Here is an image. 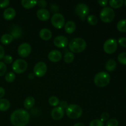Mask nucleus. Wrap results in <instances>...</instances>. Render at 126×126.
<instances>
[{
    "label": "nucleus",
    "instance_id": "4",
    "mask_svg": "<svg viewBox=\"0 0 126 126\" xmlns=\"http://www.w3.org/2000/svg\"><path fill=\"white\" fill-rule=\"evenodd\" d=\"M66 114L69 118L76 119L79 118L82 114V109L78 105L71 104L66 108Z\"/></svg>",
    "mask_w": 126,
    "mask_h": 126
},
{
    "label": "nucleus",
    "instance_id": "31",
    "mask_svg": "<svg viewBox=\"0 0 126 126\" xmlns=\"http://www.w3.org/2000/svg\"><path fill=\"white\" fill-rule=\"evenodd\" d=\"M118 60L123 65H126V52H124L119 54L118 56Z\"/></svg>",
    "mask_w": 126,
    "mask_h": 126
},
{
    "label": "nucleus",
    "instance_id": "7",
    "mask_svg": "<svg viewBox=\"0 0 126 126\" xmlns=\"http://www.w3.org/2000/svg\"><path fill=\"white\" fill-rule=\"evenodd\" d=\"M118 47L117 41L113 38H110L105 42L103 44V50L108 54H112L116 50Z\"/></svg>",
    "mask_w": 126,
    "mask_h": 126
},
{
    "label": "nucleus",
    "instance_id": "1",
    "mask_svg": "<svg viewBox=\"0 0 126 126\" xmlns=\"http://www.w3.org/2000/svg\"><path fill=\"white\" fill-rule=\"evenodd\" d=\"M29 113L23 109H18L14 111L11 114L10 120L14 126H25L30 121Z\"/></svg>",
    "mask_w": 126,
    "mask_h": 126
},
{
    "label": "nucleus",
    "instance_id": "14",
    "mask_svg": "<svg viewBox=\"0 0 126 126\" xmlns=\"http://www.w3.org/2000/svg\"><path fill=\"white\" fill-rule=\"evenodd\" d=\"M62 58V53L59 50H52L48 54V59L52 62H58Z\"/></svg>",
    "mask_w": 126,
    "mask_h": 126
},
{
    "label": "nucleus",
    "instance_id": "45",
    "mask_svg": "<svg viewBox=\"0 0 126 126\" xmlns=\"http://www.w3.org/2000/svg\"><path fill=\"white\" fill-rule=\"evenodd\" d=\"M28 78L30 79H32L34 78V75L33 73H30L29 75H28Z\"/></svg>",
    "mask_w": 126,
    "mask_h": 126
},
{
    "label": "nucleus",
    "instance_id": "29",
    "mask_svg": "<svg viewBox=\"0 0 126 126\" xmlns=\"http://www.w3.org/2000/svg\"><path fill=\"white\" fill-rule=\"evenodd\" d=\"M48 102H49V104L51 106H52V107H57L60 103L59 98L57 97H55V96H52V97H50L49 98Z\"/></svg>",
    "mask_w": 126,
    "mask_h": 126
},
{
    "label": "nucleus",
    "instance_id": "38",
    "mask_svg": "<svg viewBox=\"0 0 126 126\" xmlns=\"http://www.w3.org/2000/svg\"><path fill=\"white\" fill-rule=\"evenodd\" d=\"M118 43L121 46L126 47V38L125 37H121L118 39Z\"/></svg>",
    "mask_w": 126,
    "mask_h": 126
},
{
    "label": "nucleus",
    "instance_id": "44",
    "mask_svg": "<svg viewBox=\"0 0 126 126\" xmlns=\"http://www.w3.org/2000/svg\"><path fill=\"white\" fill-rule=\"evenodd\" d=\"M73 126H85L83 123H76V124H75Z\"/></svg>",
    "mask_w": 126,
    "mask_h": 126
},
{
    "label": "nucleus",
    "instance_id": "27",
    "mask_svg": "<svg viewBox=\"0 0 126 126\" xmlns=\"http://www.w3.org/2000/svg\"><path fill=\"white\" fill-rule=\"evenodd\" d=\"M75 59V55L71 52H68L65 54L63 57V60L66 63H71Z\"/></svg>",
    "mask_w": 126,
    "mask_h": 126
},
{
    "label": "nucleus",
    "instance_id": "40",
    "mask_svg": "<svg viewBox=\"0 0 126 126\" xmlns=\"http://www.w3.org/2000/svg\"><path fill=\"white\" fill-rule=\"evenodd\" d=\"M59 105H60V108H62V109H66V108L68 107V103L66 102V101H62V102H60V103H59Z\"/></svg>",
    "mask_w": 126,
    "mask_h": 126
},
{
    "label": "nucleus",
    "instance_id": "2",
    "mask_svg": "<svg viewBox=\"0 0 126 126\" xmlns=\"http://www.w3.org/2000/svg\"><path fill=\"white\" fill-rule=\"evenodd\" d=\"M69 49L72 52L81 53L86 49L87 43L86 41L81 38H76L73 39L68 44Z\"/></svg>",
    "mask_w": 126,
    "mask_h": 126
},
{
    "label": "nucleus",
    "instance_id": "21",
    "mask_svg": "<svg viewBox=\"0 0 126 126\" xmlns=\"http://www.w3.org/2000/svg\"><path fill=\"white\" fill-rule=\"evenodd\" d=\"M116 62L113 59H110V60H108L106 63L105 68L108 71H113L116 68Z\"/></svg>",
    "mask_w": 126,
    "mask_h": 126
},
{
    "label": "nucleus",
    "instance_id": "17",
    "mask_svg": "<svg viewBox=\"0 0 126 126\" xmlns=\"http://www.w3.org/2000/svg\"><path fill=\"white\" fill-rule=\"evenodd\" d=\"M39 34L40 38L44 41H48L50 39L52 36L51 31L48 28H43L41 30Z\"/></svg>",
    "mask_w": 126,
    "mask_h": 126
},
{
    "label": "nucleus",
    "instance_id": "23",
    "mask_svg": "<svg viewBox=\"0 0 126 126\" xmlns=\"http://www.w3.org/2000/svg\"><path fill=\"white\" fill-rule=\"evenodd\" d=\"M13 37L9 34H4L1 37V42L4 45H8L13 40Z\"/></svg>",
    "mask_w": 126,
    "mask_h": 126
},
{
    "label": "nucleus",
    "instance_id": "24",
    "mask_svg": "<svg viewBox=\"0 0 126 126\" xmlns=\"http://www.w3.org/2000/svg\"><path fill=\"white\" fill-rule=\"evenodd\" d=\"M22 6L26 9H31L37 4V1H28V0H22L21 1Z\"/></svg>",
    "mask_w": 126,
    "mask_h": 126
},
{
    "label": "nucleus",
    "instance_id": "12",
    "mask_svg": "<svg viewBox=\"0 0 126 126\" xmlns=\"http://www.w3.org/2000/svg\"><path fill=\"white\" fill-rule=\"evenodd\" d=\"M68 40L67 38L64 36H58L54 39V44L59 48H64L68 45Z\"/></svg>",
    "mask_w": 126,
    "mask_h": 126
},
{
    "label": "nucleus",
    "instance_id": "28",
    "mask_svg": "<svg viewBox=\"0 0 126 126\" xmlns=\"http://www.w3.org/2000/svg\"><path fill=\"white\" fill-rule=\"evenodd\" d=\"M87 22L91 25H95L98 23V18L95 15H90L87 17Z\"/></svg>",
    "mask_w": 126,
    "mask_h": 126
},
{
    "label": "nucleus",
    "instance_id": "47",
    "mask_svg": "<svg viewBox=\"0 0 126 126\" xmlns=\"http://www.w3.org/2000/svg\"></svg>",
    "mask_w": 126,
    "mask_h": 126
},
{
    "label": "nucleus",
    "instance_id": "20",
    "mask_svg": "<svg viewBox=\"0 0 126 126\" xmlns=\"http://www.w3.org/2000/svg\"><path fill=\"white\" fill-rule=\"evenodd\" d=\"M11 103L7 99L5 98H1L0 99V111H6L8 110L10 108Z\"/></svg>",
    "mask_w": 126,
    "mask_h": 126
},
{
    "label": "nucleus",
    "instance_id": "33",
    "mask_svg": "<svg viewBox=\"0 0 126 126\" xmlns=\"http://www.w3.org/2000/svg\"><path fill=\"white\" fill-rule=\"evenodd\" d=\"M89 126H104V124L100 119H94L90 123Z\"/></svg>",
    "mask_w": 126,
    "mask_h": 126
},
{
    "label": "nucleus",
    "instance_id": "32",
    "mask_svg": "<svg viewBox=\"0 0 126 126\" xmlns=\"http://www.w3.org/2000/svg\"><path fill=\"white\" fill-rule=\"evenodd\" d=\"M7 67L6 64L2 62H0V76H2L6 73Z\"/></svg>",
    "mask_w": 126,
    "mask_h": 126
},
{
    "label": "nucleus",
    "instance_id": "9",
    "mask_svg": "<svg viewBox=\"0 0 126 126\" xmlns=\"http://www.w3.org/2000/svg\"><path fill=\"white\" fill-rule=\"evenodd\" d=\"M65 17L62 14L55 13L51 18L52 25L57 29H61L65 25Z\"/></svg>",
    "mask_w": 126,
    "mask_h": 126
},
{
    "label": "nucleus",
    "instance_id": "8",
    "mask_svg": "<svg viewBox=\"0 0 126 126\" xmlns=\"http://www.w3.org/2000/svg\"><path fill=\"white\" fill-rule=\"evenodd\" d=\"M75 13L82 20H84L89 13V8L84 3H79L75 7Z\"/></svg>",
    "mask_w": 126,
    "mask_h": 126
},
{
    "label": "nucleus",
    "instance_id": "30",
    "mask_svg": "<svg viewBox=\"0 0 126 126\" xmlns=\"http://www.w3.org/2000/svg\"><path fill=\"white\" fill-rule=\"evenodd\" d=\"M16 79V75L13 72H9L5 76V79L7 82H12Z\"/></svg>",
    "mask_w": 126,
    "mask_h": 126
},
{
    "label": "nucleus",
    "instance_id": "5",
    "mask_svg": "<svg viewBox=\"0 0 126 126\" xmlns=\"http://www.w3.org/2000/svg\"><path fill=\"white\" fill-rule=\"evenodd\" d=\"M115 13L114 10L109 7H105L101 11L100 17L102 22L105 23H110L114 20Z\"/></svg>",
    "mask_w": 126,
    "mask_h": 126
},
{
    "label": "nucleus",
    "instance_id": "25",
    "mask_svg": "<svg viewBox=\"0 0 126 126\" xmlns=\"http://www.w3.org/2000/svg\"><path fill=\"white\" fill-rule=\"evenodd\" d=\"M117 29L120 32H126V19H122L118 22Z\"/></svg>",
    "mask_w": 126,
    "mask_h": 126
},
{
    "label": "nucleus",
    "instance_id": "15",
    "mask_svg": "<svg viewBox=\"0 0 126 126\" xmlns=\"http://www.w3.org/2000/svg\"><path fill=\"white\" fill-rule=\"evenodd\" d=\"M36 16L40 20L47 21L50 18V12L46 9H41L37 11Z\"/></svg>",
    "mask_w": 126,
    "mask_h": 126
},
{
    "label": "nucleus",
    "instance_id": "46",
    "mask_svg": "<svg viewBox=\"0 0 126 126\" xmlns=\"http://www.w3.org/2000/svg\"><path fill=\"white\" fill-rule=\"evenodd\" d=\"M124 4H125V6H126V0L125 1H124Z\"/></svg>",
    "mask_w": 126,
    "mask_h": 126
},
{
    "label": "nucleus",
    "instance_id": "35",
    "mask_svg": "<svg viewBox=\"0 0 126 126\" xmlns=\"http://www.w3.org/2000/svg\"><path fill=\"white\" fill-rule=\"evenodd\" d=\"M2 59L4 60V62L7 64H11L13 62V59H12V57L8 55H4V57Z\"/></svg>",
    "mask_w": 126,
    "mask_h": 126
},
{
    "label": "nucleus",
    "instance_id": "10",
    "mask_svg": "<svg viewBox=\"0 0 126 126\" xmlns=\"http://www.w3.org/2000/svg\"><path fill=\"white\" fill-rule=\"evenodd\" d=\"M47 71V65L43 62H39L34 65L33 73L37 77H43L46 75Z\"/></svg>",
    "mask_w": 126,
    "mask_h": 126
},
{
    "label": "nucleus",
    "instance_id": "19",
    "mask_svg": "<svg viewBox=\"0 0 126 126\" xmlns=\"http://www.w3.org/2000/svg\"><path fill=\"white\" fill-rule=\"evenodd\" d=\"M12 30L11 32V35L13 37V38L17 39L20 38L22 35V30L17 25H14L12 27Z\"/></svg>",
    "mask_w": 126,
    "mask_h": 126
},
{
    "label": "nucleus",
    "instance_id": "39",
    "mask_svg": "<svg viewBox=\"0 0 126 126\" xmlns=\"http://www.w3.org/2000/svg\"><path fill=\"white\" fill-rule=\"evenodd\" d=\"M37 4L39 7H41L42 9H44L47 6V2L44 0H41V1H37Z\"/></svg>",
    "mask_w": 126,
    "mask_h": 126
},
{
    "label": "nucleus",
    "instance_id": "42",
    "mask_svg": "<svg viewBox=\"0 0 126 126\" xmlns=\"http://www.w3.org/2000/svg\"><path fill=\"white\" fill-rule=\"evenodd\" d=\"M4 49L1 45H0V60L2 59L4 57Z\"/></svg>",
    "mask_w": 126,
    "mask_h": 126
},
{
    "label": "nucleus",
    "instance_id": "34",
    "mask_svg": "<svg viewBox=\"0 0 126 126\" xmlns=\"http://www.w3.org/2000/svg\"><path fill=\"white\" fill-rule=\"evenodd\" d=\"M118 124H119L118 121L113 118V119H111L107 121L106 126H118Z\"/></svg>",
    "mask_w": 126,
    "mask_h": 126
},
{
    "label": "nucleus",
    "instance_id": "37",
    "mask_svg": "<svg viewBox=\"0 0 126 126\" xmlns=\"http://www.w3.org/2000/svg\"><path fill=\"white\" fill-rule=\"evenodd\" d=\"M9 0H0V8H4L9 4Z\"/></svg>",
    "mask_w": 126,
    "mask_h": 126
},
{
    "label": "nucleus",
    "instance_id": "26",
    "mask_svg": "<svg viewBox=\"0 0 126 126\" xmlns=\"http://www.w3.org/2000/svg\"><path fill=\"white\" fill-rule=\"evenodd\" d=\"M110 5L111 7L114 9L119 8L121 7L124 4L123 0H111L109 2Z\"/></svg>",
    "mask_w": 126,
    "mask_h": 126
},
{
    "label": "nucleus",
    "instance_id": "18",
    "mask_svg": "<svg viewBox=\"0 0 126 126\" xmlns=\"http://www.w3.org/2000/svg\"><path fill=\"white\" fill-rule=\"evenodd\" d=\"M76 24L73 21H68L65 25V30L68 34H72L76 30Z\"/></svg>",
    "mask_w": 126,
    "mask_h": 126
},
{
    "label": "nucleus",
    "instance_id": "16",
    "mask_svg": "<svg viewBox=\"0 0 126 126\" xmlns=\"http://www.w3.org/2000/svg\"><path fill=\"white\" fill-rule=\"evenodd\" d=\"M16 12L14 9L9 7L4 10L3 12V17L6 20H11L16 17Z\"/></svg>",
    "mask_w": 126,
    "mask_h": 126
},
{
    "label": "nucleus",
    "instance_id": "3",
    "mask_svg": "<svg viewBox=\"0 0 126 126\" xmlns=\"http://www.w3.org/2000/svg\"><path fill=\"white\" fill-rule=\"evenodd\" d=\"M94 83L99 87H104L108 86L110 82V76L105 71H101L95 75L94 77Z\"/></svg>",
    "mask_w": 126,
    "mask_h": 126
},
{
    "label": "nucleus",
    "instance_id": "36",
    "mask_svg": "<svg viewBox=\"0 0 126 126\" xmlns=\"http://www.w3.org/2000/svg\"><path fill=\"white\" fill-rule=\"evenodd\" d=\"M109 117L110 115L109 114H108V113H107V112H104V113H103L101 114L100 121L102 122L106 121H107L109 119Z\"/></svg>",
    "mask_w": 126,
    "mask_h": 126
},
{
    "label": "nucleus",
    "instance_id": "6",
    "mask_svg": "<svg viewBox=\"0 0 126 126\" xmlns=\"http://www.w3.org/2000/svg\"><path fill=\"white\" fill-rule=\"evenodd\" d=\"M27 62L23 59H17L12 64V70L16 73L22 74L27 70Z\"/></svg>",
    "mask_w": 126,
    "mask_h": 126
},
{
    "label": "nucleus",
    "instance_id": "13",
    "mask_svg": "<svg viewBox=\"0 0 126 126\" xmlns=\"http://www.w3.org/2000/svg\"><path fill=\"white\" fill-rule=\"evenodd\" d=\"M64 110L60 107H57L54 108L51 111V117L54 120H60L63 117Z\"/></svg>",
    "mask_w": 126,
    "mask_h": 126
},
{
    "label": "nucleus",
    "instance_id": "41",
    "mask_svg": "<svg viewBox=\"0 0 126 126\" xmlns=\"http://www.w3.org/2000/svg\"><path fill=\"white\" fill-rule=\"evenodd\" d=\"M98 3L99 4L100 6L105 7V6L108 4V1L107 0H99V1H98Z\"/></svg>",
    "mask_w": 126,
    "mask_h": 126
},
{
    "label": "nucleus",
    "instance_id": "43",
    "mask_svg": "<svg viewBox=\"0 0 126 126\" xmlns=\"http://www.w3.org/2000/svg\"><path fill=\"white\" fill-rule=\"evenodd\" d=\"M5 95V90L3 87H0V99L2 98Z\"/></svg>",
    "mask_w": 126,
    "mask_h": 126
},
{
    "label": "nucleus",
    "instance_id": "11",
    "mask_svg": "<svg viewBox=\"0 0 126 126\" xmlns=\"http://www.w3.org/2000/svg\"><path fill=\"white\" fill-rule=\"evenodd\" d=\"M17 52L21 57H27L32 52V46L27 43H23L18 46Z\"/></svg>",
    "mask_w": 126,
    "mask_h": 126
},
{
    "label": "nucleus",
    "instance_id": "22",
    "mask_svg": "<svg viewBox=\"0 0 126 126\" xmlns=\"http://www.w3.org/2000/svg\"><path fill=\"white\" fill-rule=\"evenodd\" d=\"M34 103H35V100L34 98L33 97H28L24 101V107L26 109H30L32 107L34 106Z\"/></svg>",
    "mask_w": 126,
    "mask_h": 126
}]
</instances>
